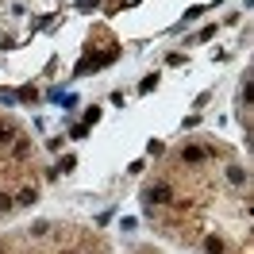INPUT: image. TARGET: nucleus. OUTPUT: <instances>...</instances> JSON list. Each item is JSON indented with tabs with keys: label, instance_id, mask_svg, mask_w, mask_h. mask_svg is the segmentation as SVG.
I'll return each mask as SVG.
<instances>
[{
	"label": "nucleus",
	"instance_id": "f03ea898",
	"mask_svg": "<svg viewBox=\"0 0 254 254\" xmlns=\"http://www.w3.org/2000/svg\"><path fill=\"white\" fill-rule=\"evenodd\" d=\"M147 201L151 204H173V189L169 185H154V189H147Z\"/></svg>",
	"mask_w": 254,
	"mask_h": 254
},
{
	"label": "nucleus",
	"instance_id": "39448f33",
	"mask_svg": "<svg viewBox=\"0 0 254 254\" xmlns=\"http://www.w3.org/2000/svg\"><path fill=\"white\" fill-rule=\"evenodd\" d=\"M227 177H231V181H235V185H239V181H247V173H243V169H239V166H231V169H227Z\"/></svg>",
	"mask_w": 254,
	"mask_h": 254
},
{
	"label": "nucleus",
	"instance_id": "0eeeda50",
	"mask_svg": "<svg viewBox=\"0 0 254 254\" xmlns=\"http://www.w3.org/2000/svg\"><path fill=\"white\" fill-rule=\"evenodd\" d=\"M12 139V131H8V123H0V143H8Z\"/></svg>",
	"mask_w": 254,
	"mask_h": 254
},
{
	"label": "nucleus",
	"instance_id": "7ed1b4c3",
	"mask_svg": "<svg viewBox=\"0 0 254 254\" xmlns=\"http://www.w3.org/2000/svg\"><path fill=\"white\" fill-rule=\"evenodd\" d=\"M181 158H185L189 166H201V162H208V151H204V147H185Z\"/></svg>",
	"mask_w": 254,
	"mask_h": 254
},
{
	"label": "nucleus",
	"instance_id": "20e7f679",
	"mask_svg": "<svg viewBox=\"0 0 254 254\" xmlns=\"http://www.w3.org/2000/svg\"><path fill=\"white\" fill-rule=\"evenodd\" d=\"M204 251H208V254H223V239L208 235V239H204Z\"/></svg>",
	"mask_w": 254,
	"mask_h": 254
},
{
	"label": "nucleus",
	"instance_id": "f257e3e1",
	"mask_svg": "<svg viewBox=\"0 0 254 254\" xmlns=\"http://www.w3.org/2000/svg\"><path fill=\"white\" fill-rule=\"evenodd\" d=\"M116 58V47H108V51H101V54H93V58H81V66H77V73H97L101 66H108Z\"/></svg>",
	"mask_w": 254,
	"mask_h": 254
},
{
	"label": "nucleus",
	"instance_id": "423d86ee",
	"mask_svg": "<svg viewBox=\"0 0 254 254\" xmlns=\"http://www.w3.org/2000/svg\"><path fill=\"white\" fill-rule=\"evenodd\" d=\"M97 4H101V0H81V4H77V8H81V12H93V8H97Z\"/></svg>",
	"mask_w": 254,
	"mask_h": 254
},
{
	"label": "nucleus",
	"instance_id": "6e6552de",
	"mask_svg": "<svg viewBox=\"0 0 254 254\" xmlns=\"http://www.w3.org/2000/svg\"><path fill=\"white\" fill-rule=\"evenodd\" d=\"M8 204H12V201H8V197H0V212H4V208H8Z\"/></svg>",
	"mask_w": 254,
	"mask_h": 254
}]
</instances>
